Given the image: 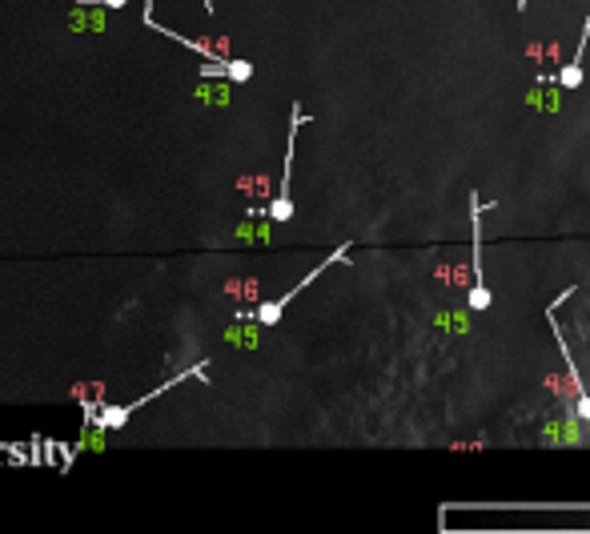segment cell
<instances>
[{"mask_svg": "<svg viewBox=\"0 0 590 534\" xmlns=\"http://www.w3.org/2000/svg\"><path fill=\"white\" fill-rule=\"evenodd\" d=\"M105 8H121V4H133V0H100Z\"/></svg>", "mask_w": 590, "mask_h": 534, "instance_id": "ba28073f", "label": "cell"}, {"mask_svg": "<svg viewBox=\"0 0 590 534\" xmlns=\"http://www.w3.org/2000/svg\"><path fill=\"white\" fill-rule=\"evenodd\" d=\"M586 40H590V8H586V25H582V40H578L574 57L558 69V85H562V88H582V81H586V73H582V61H586Z\"/></svg>", "mask_w": 590, "mask_h": 534, "instance_id": "5b68a950", "label": "cell"}, {"mask_svg": "<svg viewBox=\"0 0 590 534\" xmlns=\"http://www.w3.org/2000/svg\"><path fill=\"white\" fill-rule=\"evenodd\" d=\"M518 8H526V0H518Z\"/></svg>", "mask_w": 590, "mask_h": 534, "instance_id": "9c48e42d", "label": "cell"}, {"mask_svg": "<svg viewBox=\"0 0 590 534\" xmlns=\"http://www.w3.org/2000/svg\"><path fill=\"white\" fill-rule=\"evenodd\" d=\"M309 117L301 112V105H294L289 109V145H285V165H282V189H277V197L265 205V209H258V213H265L270 221H289L294 217V197H289V177H294V149H297V129L306 124Z\"/></svg>", "mask_w": 590, "mask_h": 534, "instance_id": "277c9868", "label": "cell"}, {"mask_svg": "<svg viewBox=\"0 0 590 534\" xmlns=\"http://www.w3.org/2000/svg\"><path fill=\"white\" fill-rule=\"evenodd\" d=\"M574 414L582 418V422H590V394H578V402H574Z\"/></svg>", "mask_w": 590, "mask_h": 534, "instance_id": "52a82bcc", "label": "cell"}, {"mask_svg": "<svg viewBox=\"0 0 590 534\" xmlns=\"http://www.w3.org/2000/svg\"><path fill=\"white\" fill-rule=\"evenodd\" d=\"M249 76H253V64H249V61H233V57H229V81L245 85Z\"/></svg>", "mask_w": 590, "mask_h": 534, "instance_id": "8992f818", "label": "cell"}, {"mask_svg": "<svg viewBox=\"0 0 590 534\" xmlns=\"http://www.w3.org/2000/svg\"><path fill=\"white\" fill-rule=\"evenodd\" d=\"M345 257H349V241L333 249V253H330V257H325V261H321V265H313V269H309V274L301 277V281H297L294 289H285L282 298H270V301H261V306H258V310H253V313H241V318H253V322H261V325H265V330H270V325H277V322H282V313H285V306H289V301H294V298H297V294H301V289H306V286H313V277H321V274H325V269H330V265H337V261H345Z\"/></svg>", "mask_w": 590, "mask_h": 534, "instance_id": "6da1fadb", "label": "cell"}, {"mask_svg": "<svg viewBox=\"0 0 590 534\" xmlns=\"http://www.w3.org/2000/svg\"><path fill=\"white\" fill-rule=\"evenodd\" d=\"M494 209V201H482L478 193H470V245H474V289H470V310H490V286H486V265H482V213Z\"/></svg>", "mask_w": 590, "mask_h": 534, "instance_id": "3957f363", "label": "cell"}, {"mask_svg": "<svg viewBox=\"0 0 590 534\" xmlns=\"http://www.w3.org/2000/svg\"><path fill=\"white\" fill-rule=\"evenodd\" d=\"M189 373L205 378V361H197L193 370H185V373H177V378H169V382H161L157 390H153V394H141V397H133V402H125V406H100V410L93 414V418H88V426H100V430H121V426L129 422V418H133V414L141 410V406H145V402H153V397H161V394H169L173 385H181L185 378H189Z\"/></svg>", "mask_w": 590, "mask_h": 534, "instance_id": "7a4b0ae2", "label": "cell"}]
</instances>
